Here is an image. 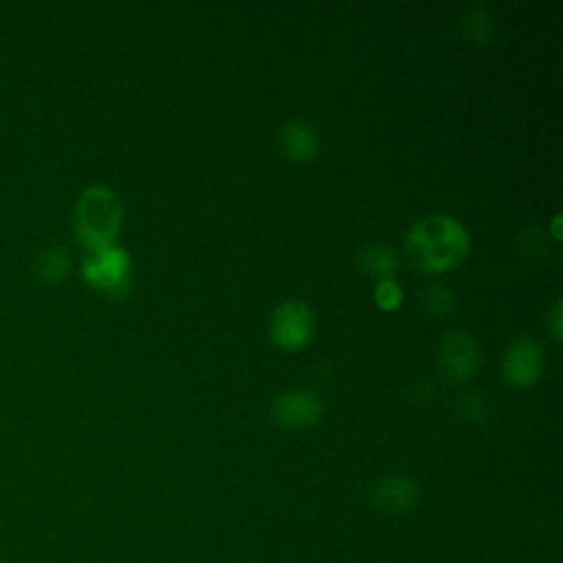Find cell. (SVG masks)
Instances as JSON below:
<instances>
[{"label": "cell", "instance_id": "cell-1", "mask_svg": "<svg viewBox=\"0 0 563 563\" xmlns=\"http://www.w3.org/2000/svg\"><path fill=\"white\" fill-rule=\"evenodd\" d=\"M468 233L457 218L429 213L407 229L402 251L411 268L435 275L460 266L468 255Z\"/></svg>", "mask_w": 563, "mask_h": 563}, {"label": "cell", "instance_id": "cell-2", "mask_svg": "<svg viewBox=\"0 0 563 563\" xmlns=\"http://www.w3.org/2000/svg\"><path fill=\"white\" fill-rule=\"evenodd\" d=\"M121 222V202L108 185H90L79 194L75 202L73 224L75 238L88 253L114 246Z\"/></svg>", "mask_w": 563, "mask_h": 563}, {"label": "cell", "instance_id": "cell-3", "mask_svg": "<svg viewBox=\"0 0 563 563\" xmlns=\"http://www.w3.org/2000/svg\"><path fill=\"white\" fill-rule=\"evenodd\" d=\"M81 275L88 286L112 299H123L132 284V260L123 246H108L88 253L81 262Z\"/></svg>", "mask_w": 563, "mask_h": 563}, {"label": "cell", "instance_id": "cell-4", "mask_svg": "<svg viewBox=\"0 0 563 563\" xmlns=\"http://www.w3.org/2000/svg\"><path fill=\"white\" fill-rule=\"evenodd\" d=\"M314 336V314L308 303L286 299L268 317V339L282 350H299Z\"/></svg>", "mask_w": 563, "mask_h": 563}, {"label": "cell", "instance_id": "cell-5", "mask_svg": "<svg viewBox=\"0 0 563 563\" xmlns=\"http://www.w3.org/2000/svg\"><path fill=\"white\" fill-rule=\"evenodd\" d=\"M438 372L446 383L471 380L482 363L479 347L466 330H449L438 345Z\"/></svg>", "mask_w": 563, "mask_h": 563}, {"label": "cell", "instance_id": "cell-6", "mask_svg": "<svg viewBox=\"0 0 563 563\" xmlns=\"http://www.w3.org/2000/svg\"><path fill=\"white\" fill-rule=\"evenodd\" d=\"M545 367L543 347L528 334L517 336L508 343L501 358V376L515 389L532 387Z\"/></svg>", "mask_w": 563, "mask_h": 563}, {"label": "cell", "instance_id": "cell-7", "mask_svg": "<svg viewBox=\"0 0 563 563\" xmlns=\"http://www.w3.org/2000/svg\"><path fill=\"white\" fill-rule=\"evenodd\" d=\"M422 497L420 482L405 473L385 475L369 490V504L385 517L409 515L418 508Z\"/></svg>", "mask_w": 563, "mask_h": 563}, {"label": "cell", "instance_id": "cell-8", "mask_svg": "<svg viewBox=\"0 0 563 563\" xmlns=\"http://www.w3.org/2000/svg\"><path fill=\"white\" fill-rule=\"evenodd\" d=\"M323 413V402L317 394L306 389L284 391L271 402V418L282 429H308Z\"/></svg>", "mask_w": 563, "mask_h": 563}, {"label": "cell", "instance_id": "cell-9", "mask_svg": "<svg viewBox=\"0 0 563 563\" xmlns=\"http://www.w3.org/2000/svg\"><path fill=\"white\" fill-rule=\"evenodd\" d=\"M277 147L284 158L295 163H310L321 152V139L312 123L303 119H288L277 130Z\"/></svg>", "mask_w": 563, "mask_h": 563}, {"label": "cell", "instance_id": "cell-10", "mask_svg": "<svg viewBox=\"0 0 563 563\" xmlns=\"http://www.w3.org/2000/svg\"><path fill=\"white\" fill-rule=\"evenodd\" d=\"M354 262L363 273L374 275L376 279L394 277L400 266L396 251L380 242H369V244L358 246L354 253Z\"/></svg>", "mask_w": 563, "mask_h": 563}, {"label": "cell", "instance_id": "cell-11", "mask_svg": "<svg viewBox=\"0 0 563 563\" xmlns=\"http://www.w3.org/2000/svg\"><path fill=\"white\" fill-rule=\"evenodd\" d=\"M460 29L471 44H488L495 37V20L482 4H468L462 11Z\"/></svg>", "mask_w": 563, "mask_h": 563}, {"label": "cell", "instance_id": "cell-12", "mask_svg": "<svg viewBox=\"0 0 563 563\" xmlns=\"http://www.w3.org/2000/svg\"><path fill=\"white\" fill-rule=\"evenodd\" d=\"M70 264L73 257L64 246H48L35 260V277L44 284H59L70 273Z\"/></svg>", "mask_w": 563, "mask_h": 563}, {"label": "cell", "instance_id": "cell-13", "mask_svg": "<svg viewBox=\"0 0 563 563\" xmlns=\"http://www.w3.org/2000/svg\"><path fill=\"white\" fill-rule=\"evenodd\" d=\"M420 306L424 312L433 314V317H446V314H453L457 303H455V297L453 292L446 288V286H440V284H429L424 286L420 292Z\"/></svg>", "mask_w": 563, "mask_h": 563}, {"label": "cell", "instance_id": "cell-14", "mask_svg": "<svg viewBox=\"0 0 563 563\" xmlns=\"http://www.w3.org/2000/svg\"><path fill=\"white\" fill-rule=\"evenodd\" d=\"M493 402L479 394V391H468V394H462L457 400H455V413L457 418H462L464 422H471V424H484L490 416V407Z\"/></svg>", "mask_w": 563, "mask_h": 563}, {"label": "cell", "instance_id": "cell-15", "mask_svg": "<svg viewBox=\"0 0 563 563\" xmlns=\"http://www.w3.org/2000/svg\"><path fill=\"white\" fill-rule=\"evenodd\" d=\"M374 301L380 310H396L400 303H402V288L400 284L389 277V279H378L376 286H374Z\"/></svg>", "mask_w": 563, "mask_h": 563}, {"label": "cell", "instance_id": "cell-16", "mask_svg": "<svg viewBox=\"0 0 563 563\" xmlns=\"http://www.w3.org/2000/svg\"><path fill=\"white\" fill-rule=\"evenodd\" d=\"M519 246L526 253V257H530V260H543L545 251H548V249H543V233L539 227L526 229L523 238L519 240Z\"/></svg>", "mask_w": 563, "mask_h": 563}, {"label": "cell", "instance_id": "cell-17", "mask_svg": "<svg viewBox=\"0 0 563 563\" xmlns=\"http://www.w3.org/2000/svg\"><path fill=\"white\" fill-rule=\"evenodd\" d=\"M545 328H548L552 341H561V336H563V303H561V299H556L550 306V310L545 312Z\"/></svg>", "mask_w": 563, "mask_h": 563}, {"label": "cell", "instance_id": "cell-18", "mask_svg": "<svg viewBox=\"0 0 563 563\" xmlns=\"http://www.w3.org/2000/svg\"><path fill=\"white\" fill-rule=\"evenodd\" d=\"M561 222H563V216L561 213H554L552 216V224H550V233L552 238L559 242L561 240Z\"/></svg>", "mask_w": 563, "mask_h": 563}]
</instances>
